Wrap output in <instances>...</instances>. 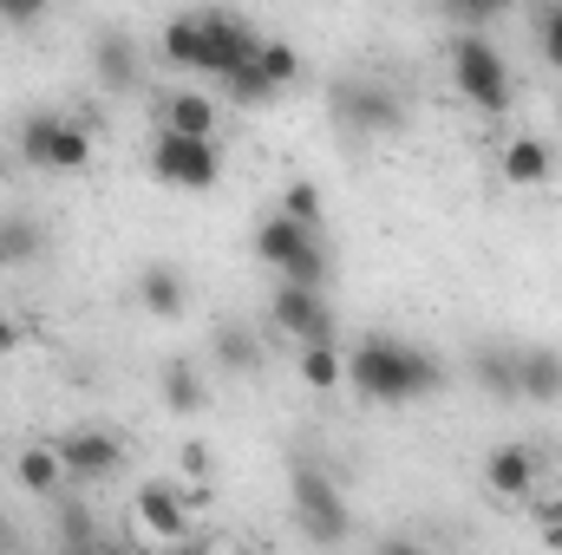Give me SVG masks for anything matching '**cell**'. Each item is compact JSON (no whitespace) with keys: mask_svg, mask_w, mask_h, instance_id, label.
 Here are the masks:
<instances>
[{"mask_svg":"<svg viewBox=\"0 0 562 555\" xmlns=\"http://www.w3.org/2000/svg\"><path fill=\"white\" fill-rule=\"evenodd\" d=\"M445 380L438 353H425L400 333H367L353 353H347V386L373 406H406V399H425L431 386Z\"/></svg>","mask_w":562,"mask_h":555,"instance_id":"obj_1","label":"cell"},{"mask_svg":"<svg viewBox=\"0 0 562 555\" xmlns=\"http://www.w3.org/2000/svg\"><path fill=\"white\" fill-rule=\"evenodd\" d=\"M256 256L281 281H294V287H327V242H321V229H301L288 216H269L256 229Z\"/></svg>","mask_w":562,"mask_h":555,"instance_id":"obj_2","label":"cell"},{"mask_svg":"<svg viewBox=\"0 0 562 555\" xmlns=\"http://www.w3.org/2000/svg\"><path fill=\"white\" fill-rule=\"evenodd\" d=\"M288 503H294V523H301V536L307 543H340L347 530H353V517H347V497L334 490V477L321 471V464H294L288 471Z\"/></svg>","mask_w":562,"mask_h":555,"instance_id":"obj_3","label":"cell"},{"mask_svg":"<svg viewBox=\"0 0 562 555\" xmlns=\"http://www.w3.org/2000/svg\"><path fill=\"white\" fill-rule=\"evenodd\" d=\"M451 79H458V92H464L471 105L510 112V66H504V53L491 46V33H458V39H451Z\"/></svg>","mask_w":562,"mask_h":555,"instance_id":"obj_4","label":"cell"},{"mask_svg":"<svg viewBox=\"0 0 562 555\" xmlns=\"http://www.w3.org/2000/svg\"><path fill=\"white\" fill-rule=\"evenodd\" d=\"M327 105H334V118L347 125V132H393L400 118H406V105H400V92L386 86V79H373V72H353V79H334V92H327Z\"/></svg>","mask_w":562,"mask_h":555,"instance_id":"obj_5","label":"cell"},{"mask_svg":"<svg viewBox=\"0 0 562 555\" xmlns=\"http://www.w3.org/2000/svg\"><path fill=\"white\" fill-rule=\"evenodd\" d=\"M269 320H276L288 340H301V347H334V301H327V287L276 281V294H269Z\"/></svg>","mask_w":562,"mask_h":555,"instance_id":"obj_6","label":"cell"},{"mask_svg":"<svg viewBox=\"0 0 562 555\" xmlns=\"http://www.w3.org/2000/svg\"><path fill=\"white\" fill-rule=\"evenodd\" d=\"M150 170H157L164 183H177V190H210V183L223 177V157H216V144L210 138L157 132V144H150Z\"/></svg>","mask_w":562,"mask_h":555,"instance_id":"obj_7","label":"cell"},{"mask_svg":"<svg viewBox=\"0 0 562 555\" xmlns=\"http://www.w3.org/2000/svg\"><path fill=\"white\" fill-rule=\"evenodd\" d=\"M53 451H59L66 477H112V471L125 464V444H119L112 431H66Z\"/></svg>","mask_w":562,"mask_h":555,"instance_id":"obj_8","label":"cell"},{"mask_svg":"<svg viewBox=\"0 0 562 555\" xmlns=\"http://www.w3.org/2000/svg\"><path fill=\"white\" fill-rule=\"evenodd\" d=\"M484 484H491L497 497H537V484H543V457H537L530 444H497V451L484 457Z\"/></svg>","mask_w":562,"mask_h":555,"instance_id":"obj_9","label":"cell"},{"mask_svg":"<svg viewBox=\"0 0 562 555\" xmlns=\"http://www.w3.org/2000/svg\"><path fill=\"white\" fill-rule=\"evenodd\" d=\"M517 399L557 406L562 399V347H517Z\"/></svg>","mask_w":562,"mask_h":555,"instance_id":"obj_10","label":"cell"},{"mask_svg":"<svg viewBox=\"0 0 562 555\" xmlns=\"http://www.w3.org/2000/svg\"><path fill=\"white\" fill-rule=\"evenodd\" d=\"M138 523L150 536H164V543H183V530H190V503L177 497V484H144L138 490Z\"/></svg>","mask_w":562,"mask_h":555,"instance_id":"obj_11","label":"cell"},{"mask_svg":"<svg viewBox=\"0 0 562 555\" xmlns=\"http://www.w3.org/2000/svg\"><path fill=\"white\" fill-rule=\"evenodd\" d=\"M164 59L177 66H196V72H216V46H210V20L203 13H183L164 26Z\"/></svg>","mask_w":562,"mask_h":555,"instance_id":"obj_12","label":"cell"},{"mask_svg":"<svg viewBox=\"0 0 562 555\" xmlns=\"http://www.w3.org/2000/svg\"><path fill=\"white\" fill-rule=\"evenodd\" d=\"M138 301L157 314V320H177V314L190 307V281L177 275L170 262H150V269L138 275Z\"/></svg>","mask_w":562,"mask_h":555,"instance_id":"obj_13","label":"cell"},{"mask_svg":"<svg viewBox=\"0 0 562 555\" xmlns=\"http://www.w3.org/2000/svg\"><path fill=\"white\" fill-rule=\"evenodd\" d=\"M59 138H66V112H33L20 125V157L33 170H59Z\"/></svg>","mask_w":562,"mask_h":555,"instance_id":"obj_14","label":"cell"},{"mask_svg":"<svg viewBox=\"0 0 562 555\" xmlns=\"http://www.w3.org/2000/svg\"><path fill=\"white\" fill-rule=\"evenodd\" d=\"M164 132H177V138H210V132H216V99H203V92H170V99H164Z\"/></svg>","mask_w":562,"mask_h":555,"instance_id":"obj_15","label":"cell"},{"mask_svg":"<svg viewBox=\"0 0 562 555\" xmlns=\"http://www.w3.org/2000/svg\"><path fill=\"white\" fill-rule=\"evenodd\" d=\"M13 471H20V490H33V497H53V490L66 484V464H59L53 444H26V451L13 457Z\"/></svg>","mask_w":562,"mask_h":555,"instance_id":"obj_16","label":"cell"},{"mask_svg":"<svg viewBox=\"0 0 562 555\" xmlns=\"http://www.w3.org/2000/svg\"><path fill=\"white\" fill-rule=\"evenodd\" d=\"M157 393H164V406H170L177 418L203 412V399H210V393H203V373H196L190 360H170V366H164V380H157Z\"/></svg>","mask_w":562,"mask_h":555,"instance_id":"obj_17","label":"cell"},{"mask_svg":"<svg viewBox=\"0 0 562 555\" xmlns=\"http://www.w3.org/2000/svg\"><path fill=\"white\" fill-rule=\"evenodd\" d=\"M550 170H557V157H550L543 138H510L504 144V177H510V183H550Z\"/></svg>","mask_w":562,"mask_h":555,"instance_id":"obj_18","label":"cell"},{"mask_svg":"<svg viewBox=\"0 0 562 555\" xmlns=\"http://www.w3.org/2000/svg\"><path fill=\"white\" fill-rule=\"evenodd\" d=\"M210 353H216V366H229V373H262V340H256L249 327H216V333H210Z\"/></svg>","mask_w":562,"mask_h":555,"instance_id":"obj_19","label":"cell"},{"mask_svg":"<svg viewBox=\"0 0 562 555\" xmlns=\"http://www.w3.org/2000/svg\"><path fill=\"white\" fill-rule=\"evenodd\" d=\"M471 380L497 399H517V353L510 347H477L471 353Z\"/></svg>","mask_w":562,"mask_h":555,"instance_id":"obj_20","label":"cell"},{"mask_svg":"<svg viewBox=\"0 0 562 555\" xmlns=\"http://www.w3.org/2000/svg\"><path fill=\"white\" fill-rule=\"evenodd\" d=\"M92 66H99V79H105L112 92H125V86L138 79V53H132V39H125V33H99Z\"/></svg>","mask_w":562,"mask_h":555,"instance_id":"obj_21","label":"cell"},{"mask_svg":"<svg viewBox=\"0 0 562 555\" xmlns=\"http://www.w3.org/2000/svg\"><path fill=\"white\" fill-rule=\"evenodd\" d=\"M40 249H46V229H40L33 216H7V223H0V262H7V269L40 262Z\"/></svg>","mask_w":562,"mask_h":555,"instance_id":"obj_22","label":"cell"},{"mask_svg":"<svg viewBox=\"0 0 562 555\" xmlns=\"http://www.w3.org/2000/svg\"><path fill=\"white\" fill-rule=\"evenodd\" d=\"M301 380H307L314 393L340 386V380H347V353H340V347H301Z\"/></svg>","mask_w":562,"mask_h":555,"instance_id":"obj_23","label":"cell"},{"mask_svg":"<svg viewBox=\"0 0 562 555\" xmlns=\"http://www.w3.org/2000/svg\"><path fill=\"white\" fill-rule=\"evenodd\" d=\"M256 66H262V79H269V86H294V79H301V53H294V46H288V39H262V53H256Z\"/></svg>","mask_w":562,"mask_h":555,"instance_id":"obj_24","label":"cell"},{"mask_svg":"<svg viewBox=\"0 0 562 555\" xmlns=\"http://www.w3.org/2000/svg\"><path fill=\"white\" fill-rule=\"evenodd\" d=\"M276 216L301 223V229H321V190H314V183H288V190H281V209H276Z\"/></svg>","mask_w":562,"mask_h":555,"instance_id":"obj_25","label":"cell"},{"mask_svg":"<svg viewBox=\"0 0 562 555\" xmlns=\"http://www.w3.org/2000/svg\"><path fill=\"white\" fill-rule=\"evenodd\" d=\"M223 86H229V99H236V105H262V99L276 92V86L262 79V66H256V59H249V66H236V72H223Z\"/></svg>","mask_w":562,"mask_h":555,"instance_id":"obj_26","label":"cell"},{"mask_svg":"<svg viewBox=\"0 0 562 555\" xmlns=\"http://www.w3.org/2000/svg\"><path fill=\"white\" fill-rule=\"evenodd\" d=\"M99 530H92V510L86 503H66L59 510V550H72V543H92Z\"/></svg>","mask_w":562,"mask_h":555,"instance_id":"obj_27","label":"cell"},{"mask_svg":"<svg viewBox=\"0 0 562 555\" xmlns=\"http://www.w3.org/2000/svg\"><path fill=\"white\" fill-rule=\"evenodd\" d=\"M451 20H458L464 33H477V26H491V20H497V0H458V7H451Z\"/></svg>","mask_w":562,"mask_h":555,"instance_id":"obj_28","label":"cell"},{"mask_svg":"<svg viewBox=\"0 0 562 555\" xmlns=\"http://www.w3.org/2000/svg\"><path fill=\"white\" fill-rule=\"evenodd\" d=\"M537 33H543V59H550V66H562V7H550V13H543V26H537Z\"/></svg>","mask_w":562,"mask_h":555,"instance_id":"obj_29","label":"cell"},{"mask_svg":"<svg viewBox=\"0 0 562 555\" xmlns=\"http://www.w3.org/2000/svg\"><path fill=\"white\" fill-rule=\"evenodd\" d=\"M537 523H543V536L562 550V503H543V497H537Z\"/></svg>","mask_w":562,"mask_h":555,"instance_id":"obj_30","label":"cell"},{"mask_svg":"<svg viewBox=\"0 0 562 555\" xmlns=\"http://www.w3.org/2000/svg\"><path fill=\"white\" fill-rule=\"evenodd\" d=\"M183 477H210V444H183Z\"/></svg>","mask_w":562,"mask_h":555,"instance_id":"obj_31","label":"cell"},{"mask_svg":"<svg viewBox=\"0 0 562 555\" xmlns=\"http://www.w3.org/2000/svg\"><path fill=\"white\" fill-rule=\"evenodd\" d=\"M373 555H431V550H419L413 536H380V550Z\"/></svg>","mask_w":562,"mask_h":555,"instance_id":"obj_32","label":"cell"},{"mask_svg":"<svg viewBox=\"0 0 562 555\" xmlns=\"http://www.w3.org/2000/svg\"><path fill=\"white\" fill-rule=\"evenodd\" d=\"M59 555H125V550L105 543V536H92V543H72V550H59Z\"/></svg>","mask_w":562,"mask_h":555,"instance_id":"obj_33","label":"cell"},{"mask_svg":"<svg viewBox=\"0 0 562 555\" xmlns=\"http://www.w3.org/2000/svg\"><path fill=\"white\" fill-rule=\"evenodd\" d=\"M13 347H20V320H13V314H0V360H7Z\"/></svg>","mask_w":562,"mask_h":555,"instance_id":"obj_34","label":"cell"},{"mask_svg":"<svg viewBox=\"0 0 562 555\" xmlns=\"http://www.w3.org/2000/svg\"><path fill=\"white\" fill-rule=\"evenodd\" d=\"M0 555H20L13 550V523H7V510H0Z\"/></svg>","mask_w":562,"mask_h":555,"instance_id":"obj_35","label":"cell"},{"mask_svg":"<svg viewBox=\"0 0 562 555\" xmlns=\"http://www.w3.org/2000/svg\"><path fill=\"white\" fill-rule=\"evenodd\" d=\"M164 555H210V550H196V543H170Z\"/></svg>","mask_w":562,"mask_h":555,"instance_id":"obj_36","label":"cell"}]
</instances>
